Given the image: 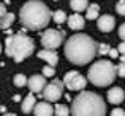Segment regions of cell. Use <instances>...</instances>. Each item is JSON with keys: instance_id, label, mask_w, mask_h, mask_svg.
Returning <instances> with one entry per match:
<instances>
[{"instance_id": "obj_29", "label": "cell", "mask_w": 125, "mask_h": 116, "mask_svg": "<svg viewBox=\"0 0 125 116\" xmlns=\"http://www.w3.org/2000/svg\"><path fill=\"white\" fill-rule=\"evenodd\" d=\"M116 50H118V53H120V55H125V43L122 41V43L118 45V48H116Z\"/></svg>"}, {"instance_id": "obj_4", "label": "cell", "mask_w": 125, "mask_h": 116, "mask_svg": "<svg viewBox=\"0 0 125 116\" xmlns=\"http://www.w3.org/2000/svg\"><path fill=\"white\" fill-rule=\"evenodd\" d=\"M34 51V41L26 36L24 33L12 34L5 39V53L14 60V62H24L28 56H31Z\"/></svg>"}, {"instance_id": "obj_11", "label": "cell", "mask_w": 125, "mask_h": 116, "mask_svg": "<svg viewBox=\"0 0 125 116\" xmlns=\"http://www.w3.org/2000/svg\"><path fill=\"white\" fill-rule=\"evenodd\" d=\"M33 113H34V116H53V107L50 102L41 101V102H36Z\"/></svg>"}, {"instance_id": "obj_21", "label": "cell", "mask_w": 125, "mask_h": 116, "mask_svg": "<svg viewBox=\"0 0 125 116\" xmlns=\"http://www.w3.org/2000/svg\"><path fill=\"white\" fill-rule=\"evenodd\" d=\"M14 84H16L17 87H24V85L28 84V77L22 75V73H17V75L14 77Z\"/></svg>"}, {"instance_id": "obj_8", "label": "cell", "mask_w": 125, "mask_h": 116, "mask_svg": "<svg viewBox=\"0 0 125 116\" xmlns=\"http://www.w3.org/2000/svg\"><path fill=\"white\" fill-rule=\"evenodd\" d=\"M87 80L84 75H81L79 72H67L63 77V85L69 90H82L86 87Z\"/></svg>"}, {"instance_id": "obj_10", "label": "cell", "mask_w": 125, "mask_h": 116, "mask_svg": "<svg viewBox=\"0 0 125 116\" xmlns=\"http://www.w3.org/2000/svg\"><path fill=\"white\" fill-rule=\"evenodd\" d=\"M115 27V17L113 16H101L98 17V29L101 33H110Z\"/></svg>"}, {"instance_id": "obj_25", "label": "cell", "mask_w": 125, "mask_h": 116, "mask_svg": "<svg viewBox=\"0 0 125 116\" xmlns=\"http://www.w3.org/2000/svg\"><path fill=\"white\" fill-rule=\"evenodd\" d=\"M115 72H116V75L125 77V63H118V65L115 67Z\"/></svg>"}, {"instance_id": "obj_24", "label": "cell", "mask_w": 125, "mask_h": 116, "mask_svg": "<svg viewBox=\"0 0 125 116\" xmlns=\"http://www.w3.org/2000/svg\"><path fill=\"white\" fill-rule=\"evenodd\" d=\"M53 75H55V68L50 67V65H46V67L43 68V77L46 79V77H53Z\"/></svg>"}, {"instance_id": "obj_19", "label": "cell", "mask_w": 125, "mask_h": 116, "mask_svg": "<svg viewBox=\"0 0 125 116\" xmlns=\"http://www.w3.org/2000/svg\"><path fill=\"white\" fill-rule=\"evenodd\" d=\"M53 114H57V116H69L70 114V109L65 104H57L53 107Z\"/></svg>"}, {"instance_id": "obj_22", "label": "cell", "mask_w": 125, "mask_h": 116, "mask_svg": "<svg viewBox=\"0 0 125 116\" xmlns=\"http://www.w3.org/2000/svg\"><path fill=\"white\" fill-rule=\"evenodd\" d=\"M115 9H116V14H120V16H125V0H118Z\"/></svg>"}, {"instance_id": "obj_15", "label": "cell", "mask_w": 125, "mask_h": 116, "mask_svg": "<svg viewBox=\"0 0 125 116\" xmlns=\"http://www.w3.org/2000/svg\"><path fill=\"white\" fill-rule=\"evenodd\" d=\"M34 106H36V96L34 94H29V96H26L24 97V101H22V113H31L33 109H34Z\"/></svg>"}, {"instance_id": "obj_32", "label": "cell", "mask_w": 125, "mask_h": 116, "mask_svg": "<svg viewBox=\"0 0 125 116\" xmlns=\"http://www.w3.org/2000/svg\"><path fill=\"white\" fill-rule=\"evenodd\" d=\"M0 51H2V45H0Z\"/></svg>"}, {"instance_id": "obj_9", "label": "cell", "mask_w": 125, "mask_h": 116, "mask_svg": "<svg viewBox=\"0 0 125 116\" xmlns=\"http://www.w3.org/2000/svg\"><path fill=\"white\" fill-rule=\"evenodd\" d=\"M28 85H29L33 94L34 92H41L45 89V85H46V79L43 75H33V77L28 79Z\"/></svg>"}, {"instance_id": "obj_2", "label": "cell", "mask_w": 125, "mask_h": 116, "mask_svg": "<svg viewBox=\"0 0 125 116\" xmlns=\"http://www.w3.org/2000/svg\"><path fill=\"white\" fill-rule=\"evenodd\" d=\"M19 17H21V22L26 29L40 31V29L48 26V22L52 19V12L40 0H29V2H26L21 7Z\"/></svg>"}, {"instance_id": "obj_13", "label": "cell", "mask_w": 125, "mask_h": 116, "mask_svg": "<svg viewBox=\"0 0 125 116\" xmlns=\"http://www.w3.org/2000/svg\"><path fill=\"white\" fill-rule=\"evenodd\" d=\"M125 99V92L120 89V87H111L108 90V101L111 104H120L122 101Z\"/></svg>"}, {"instance_id": "obj_14", "label": "cell", "mask_w": 125, "mask_h": 116, "mask_svg": "<svg viewBox=\"0 0 125 116\" xmlns=\"http://www.w3.org/2000/svg\"><path fill=\"white\" fill-rule=\"evenodd\" d=\"M67 24H69L70 29L79 31V29L84 27V17H82L81 14H72L70 17H67Z\"/></svg>"}, {"instance_id": "obj_30", "label": "cell", "mask_w": 125, "mask_h": 116, "mask_svg": "<svg viewBox=\"0 0 125 116\" xmlns=\"http://www.w3.org/2000/svg\"><path fill=\"white\" fill-rule=\"evenodd\" d=\"M5 14H7V9H5V5H4V4H0V19H2Z\"/></svg>"}, {"instance_id": "obj_27", "label": "cell", "mask_w": 125, "mask_h": 116, "mask_svg": "<svg viewBox=\"0 0 125 116\" xmlns=\"http://www.w3.org/2000/svg\"><path fill=\"white\" fill-rule=\"evenodd\" d=\"M111 116H125V111L116 107V109H113V111H111Z\"/></svg>"}, {"instance_id": "obj_26", "label": "cell", "mask_w": 125, "mask_h": 116, "mask_svg": "<svg viewBox=\"0 0 125 116\" xmlns=\"http://www.w3.org/2000/svg\"><path fill=\"white\" fill-rule=\"evenodd\" d=\"M118 36H120V38L123 39V43H125V22L118 27Z\"/></svg>"}, {"instance_id": "obj_7", "label": "cell", "mask_w": 125, "mask_h": 116, "mask_svg": "<svg viewBox=\"0 0 125 116\" xmlns=\"http://www.w3.org/2000/svg\"><path fill=\"white\" fill-rule=\"evenodd\" d=\"M41 92H43V97H45L46 102H55L63 96V82L62 80H53V82L46 84Z\"/></svg>"}, {"instance_id": "obj_33", "label": "cell", "mask_w": 125, "mask_h": 116, "mask_svg": "<svg viewBox=\"0 0 125 116\" xmlns=\"http://www.w3.org/2000/svg\"><path fill=\"white\" fill-rule=\"evenodd\" d=\"M0 29H2V27H0Z\"/></svg>"}, {"instance_id": "obj_5", "label": "cell", "mask_w": 125, "mask_h": 116, "mask_svg": "<svg viewBox=\"0 0 125 116\" xmlns=\"http://www.w3.org/2000/svg\"><path fill=\"white\" fill-rule=\"evenodd\" d=\"M115 75H116L115 65L110 60H98L96 63L91 65L87 79H89V82H93L98 87H106L115 80Z\"/></svg>"}, {"instance_id": "obj_20", "label": "cell", "mask_w": 125, "mask_h": 116, "mask_svg": "<svg viewBox=\"0 0 125 116\" xmlns=\"http://www.w3.org/2000/svg\"><path fill=\"white\" fill-rule=\"evenodd\" d=\"M52 19H53L57 24H62V22H65V21H67V14H65L63 10H57V12H53V14H52Z\"/></svg>"}, {"instance_id": "obj_28", "label": "cell", "mask_w": 125, "mask_h": 116, "mask_svg": "<svg viewBox=\"0 0 125 116\" xmlns=\"http://www.w3.org/2000/svg\"><path fill=\"white\" fill-rule=\"evenodd\" d=\"M108 55H110L111 58H116V56H120V53H118V50H115V48H110V51H108Z\"/></svg>"}, {"instance_id": "obj_23", "label": "cell", "mask_w": 125, "mask_h": 116, "mask_svg": "<svg viewBox=\"0 0 125 116\" xmlns=\"http://www.w3.org/2000/svg\"><path fill=\"white\" fill-rule=\"evenodd\" d=\"M108 51H110V46H108V45H104V43L98 45V50H96V53H99V55H108Z\"/></svg>"}, {"instance_id": "obj_3", "label": "cell", "mask_w": 125, "mask_h": 116, "mask_svg": "<svg viewBox=\"0 0 125 116\" xmlns=\"http://www.w3.org/2000/svg\"><path fill=\"white\" fill-rule=\"evenodd\" d=\"M70 113L72 116H104L106 104L103 97L98 96L96 92L84 90L79 96H75V99L72 101Z\"/></svg>"}, {"instance_id": "obj_6", "label": "cell", "mask_w": 125, "mask_h": 116, "mask_svg": "<svg viewBox=\"0 0 125 116\" xmlns=\"http://www.w3.org/2000/svg\"><path fill=\"white\" fill-rule=\"evenodd\" d=\"M63 38H65L63 31L46 29V31L43 33V36H41V45H43V48H45V50H53V51H55V50L62 45Z\"/></svg>"}, {"instance_id": "obj_18", "label": "cell", "mask_w": 125, "mask_h": 116, "mask_svg": "<svg viewBox=\"0 0 125 116\" xmlns=\"http://www.w3.org/2000/svg\"><path fill=\"white\" fill-rule=\"evenodd\" d=\"M87 0H70V7H72V10H75V12H82V10H86L87 9Z\"/></svg>"}, {"instance_id": "obj_16", "label": "cell", "mask_w": 125, "mask_h": 116, "mask_svg": "<svg viewBox=\"0 0 125 116\" xmlns=\"http://www.w3.org/2000/svg\"><path fill=\"white\" fill-rule=\"evenodd\" d=\"M16 21V14H12V12H7L2 19H0V27L2 29H9L10 26H12V22Z\"/></svg>"}, {"instance_id": "obj_1", "label": "cell", "mask_w": 125, "mask_h": 116, "mask_svg": "<svg viewBox=\"0 0 125 116\" xmlns=\"http://www.w3.org/2000/svg\"><path fill=\"white\" fill-rule=\"evenodd\" d=\"M98 45L87 34H74L65 43V56L74 65H86L96 56Z\"/></svg>"}, {"instance_id": "obj_31", "label": "cell", "mask_w": 125, "mask_h": 116, "mask_svg": "<svg viewBox=\"0 0 125 116\" xmlns=\"http://www.w3.org/2000/svg\"><path fill=\"white\" fill-rule=\"evenodd\" d=\"M4 116H16V114H12V113H5Z\"/></svg>"}, {"instance_id": "obj_12", "label": "cell", "mask_w": 125, "mask_h": 116, "mask_svg": "<svg viewBox=\"0 0 125 116\" xmlns=\"http://www.w3.org/2000/svg\"><path fill=\"white\" fill-rule=\"evenodd\" d=\"M38 58H41V60H45L50 67H55L57 63H58V55L53 51V50H41V51H38Z\"/></svg>"}, {"instance_id": "obj_17", "label": "cell", "mask_w": 125, "mask_h": 116, "mask_svg": "<svg viewBox=\"0 0 125 116\" xmlns=\"http://www.w3.org/2000/svg\"><path fill=\"white\" fill-rule=\"evenodd\" d=\"M98 14H99V5H98V4H91V5H87V9H86V17H87L89 21L98 19Z\"/></svg>"}]
</instances>
